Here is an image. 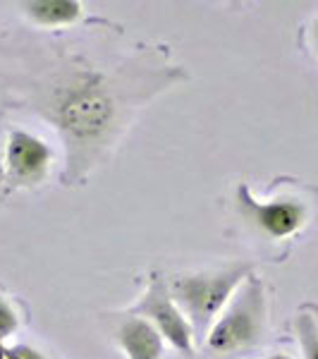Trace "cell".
Segmentation results:
<instances>
[{"instance_id": "6da1fadb", "label": "cell", "mask_w": 318, "mask_h": 359, "mask_svg": "<svg viewBox=\"0 0 318 359\" xmlns=\"http://www.w3.org/2000/svg\"><path fill=\"white\" fill-rule=\"evenodd\" d=\"M184 79L189 74L155 48L98 57L60 39L10 36L0 43V103L57 132L65 187L106 163L134 115Z\"/></svg>"}, {"instance_id": "7a4b0ae2", "label": "cell", "mask_w": 318, "mask_h": 359, "mask_svg": "<svg viewBox=\"0 0 318 359\" xmlns=\"http://www.w3.org/2000/svg\"><path fill=\"white\" fill-rule=\"evenodd\" d=\"M249 276V264L233 262L221 269H204L167 278V290L192 323L196 343H206V335L216 318L223 314L237 287Z\"/></svg>"}, {"instance_id": "3957f363", "label": "cell", "mask_w": 318, "mask_h": 359, "mask_svg": "<svg viewBox=\"0 0 318 359\" xmlns=\"http://www.w3.org/2000/svg\"><path fill=\"white\" fill-rule=\"evenodd\" d=\"M265 323H268V297L258 276H249L223 314L216 318L206 335V350L213 357H237L251 350L263 340Z\"/></svg>"}, {"instance_id": "277c9868", "label": "cell", "mask_w": 318, "mask_h": 359, "mask_svg": "<svg viewBox=\"0 0 318 359\" xmlns=\"http://www.w3.org/2000/svg\"><path fill=\"white\" fill-rule=\"evenodd\" d=\"M235 213L247 235L261 242H282L299 235L311 218L309 201L299 194H275L256 199L249 184L240 182L235 189Z\"/></svg>"}, {"instance_id": "5b68a950", "label": "cell", "mask_w": 318, "mask_h": 359, "mask_svg": "<svg viewBox=\"0 0 318 359\" xmlns=\"http://www.w3.org/2000/svg\"><path fill=\"white\" fill-rule=\"evenodd\" d=\"M55 151L39 135L22 127L5 132V175L10 189H36L50 177Z\"/></svg>"}, {"instance_id": "8992f818", "label": "cell", "mask_w": 318, "mask_h": 359, "mask_svg": "<svg viewBox=\"0 0 318 359\" xmlns=\"http://www.w3.org/2000/svg\"><path fill=\"white\" fill-rule=\"evenodd\" d=\"M130 314L144 316L146 321H151L155 331L163 335L177 352H182L184 357L194 355V328L189 323V318L184 316V311L177 306L172 299L170 290H167V280L160 273H151L146 292L141 294V299L132 306Z\"/></svg>"}, {"instance_id": "52a82bcc", "label": "cell", "mask_w": 318, "mask_h": 359, "mask_svg": "<svg viewBox=\"0 0 318 359\" xmlns=\"http://www.w3.org/2000/svg\"><path fill=\"white\" fill-rule=\"evenodd\" d=\"M115 343L127 359H163L165 352V340L153 323L130 311L115 323Z\"/></svg>"}, {"instance_id": "ba28073f", "label": "cell", "mask_w": 318, "mask_h": 359, "mask_svg": "<svg viewBox=\"0 0 318 359\" xmlns=\"http://www.w3.org/2000/svg\"><path fill=\"white\" fill-rule=\"evenodd\" d=\"M22 10L34 27L41 29L74 27L84 20V5L77 0H29Z\"/></svg>"}, {"instance_id": "9c48e42d", "label": "cell", "mask_w": 318, "mask_h": 359, "mask_svg": "<svg viewBox=\"0 0 318 359\" xmlns=\"http://www.w3.org/2000/svg\"><path fill=\"white\" fill-rule=\"evenodd\" d=\"M294 328H297V338L299 345H302V352L306 359H318V321L314 314H309V309L299 311L297 321H294Z\"/></svg>"}, {"instance_id": "30bf717a", "label": "cell", "mask_w": 318, "mask_h": 359, "mask_svg": "<svg viewBox=\"0 0 318 359\" xmlns=\"http://www.w3.org/2000/svg\"><path fill=\"white\" fill-rule=\"evenodd\" d=\"M20 331V311L10 302L8 294L0 292V340L8 343V338Z\"/></svg>"}, {"instance_id": "8fae6325", "label": "cell", "mask_w": 318, "mask_h": 359, "mask_svg": "<svg viewBox=\"0 0 318 359\" xmlns=\"http://www.w3.org/2000/svg\"><path fill=\"white\" fill-rule=\"evenodd\" d=\"M8 359H50L48 355H43L41 350H36L34 345H27V343H17V345H10V355Z\"/></svg>"}, {"instance_id": "7c38bea8", "label": "cell", "mask_w": 318, "mask_h": 359, "mask_svg": "<svg viewBox=\"0 0 318 359\" xmlns=\"http://www.w3.org/2000/svg\"><path fill=\"white\" fill-rule=\"evenodd\" d=\"M13 189L8 187V175H5V130L0 127V204L8 199Z\"/></svg>"}, {"instance_id": "4fadbf2b", "label": "cell", "mask_w": 318, "mask_h": 359, "mask_svg": "<svg viewBox=\"0 0 318 359\" xmlns=\"http://www.w3.org/2000/svg\"><path fill=\"white\" fill-rule=\"evenodd\" d=\"M311 41H314V48H316V53H318V20L311 25Z\"/></svg>"}, {"instance_id": "5bb4252c", "label": "cell", "mask_w": 318, "mask_h": 359, "mask_svg": "<svg viewBox=\"0 0 318 359\" xmlns=\"http://www.w3.org/2000/svg\"><path fill=\"white\" fill-rule=\"evenodd\" d=\"M8 355H10V345L5 340H0V359H8Z\"/></svg>"}, {"instance_id": "9a60e30c", "label": "cell", "mask_w": 318, "mask_h": 359, "mask_svg": "<svg viewBox=\"0 0 318 359\" xmlns=\"http://www.w3.org/2000/svg\"><path fill=\"white\" fill-rule=\"evenodd\" d=\"M268 359H292V357H290V355H282V352H277V355L268 357Z\"/></svg>"}]
</instances>
